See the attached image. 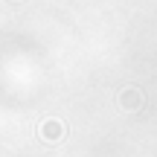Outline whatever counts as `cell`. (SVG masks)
Returning <instances> with one entry per match:
<instances>
[{"mask_svg":"<svg viewBox=\"0 0 157 157\" xmlns=\"http://www.w3.org/2000/svg\"><path fill=\"white\" fill-rule=\"evenodd\" d=\"M61 134H64V125L58 122V119H47V122L41 125V137H44L47 143H56V140H61Z\"/></svg>","mask_w":157,"mask_h":157,"instance_id":"cell-1","label":"cell"},{"mask_svg":"<svg viewBox=\"0 0 157 157\" xmlns=\"http://www.w3.org/2000/svg\"><path fill=\"white\" fill-rule=\"evenodd\" d=\"M119 105H122L125 111H137V108L143 105V96H140V90H137V87H128V90H122V96H119Z\"/></svg>","mask_w":157,"mask_h":157,"instance_id":"cell-2","label":"cell"}]
</instances>
